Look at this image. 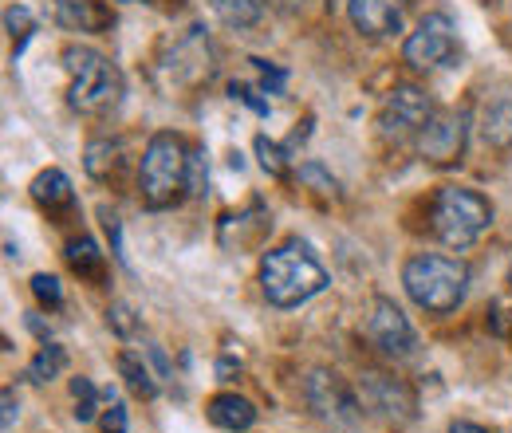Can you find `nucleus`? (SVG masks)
Returning a JSON list of instances; mask_svg holds the SVG:
<instances>
[{"instance_id": "nucleus-1", "label": "nucleus", "mask_w": 512, "mask_h": 433, "mask_svg": "<svg viewBox=\"0 0 512 433\" xmlns=\"http://www.w3.org/2000/svg\"><path fill=\"white\" fill-rule=\"evenodd\" d=\"M327 268L316 260V252L304 241H288L280 248H268L260 260V292L272 308L288 311L316 300L327 288Z\"/></svg>"}, {"instance_id": "nucleus-2", "label": "nucleus", "mask_w": 512, "mask_h": 433, "mask_svg": "<svg viewBox=\"0 0 512 433\" xmlns=\"http://www.w3.org/2000/svg\"><path fill=\"white\" fill-rule=\"evenodd\" d=\"M67 71V107L87 119H103L123 103V71L95 48L67 44L64 48Z\"/></svg>"}, {"instance_id": "nucleus-3", "label": "nucleus", "mask_w": 512, "mask_h": 433, "mask_svg": "<svg viewBox=\"0 0 512 433\" xmlns=\"http://www.w3.org/2000/svg\"><path fill=\"white\" fill-rule=\"evenodd\" d=\"M402 288L426 315H449L469 296V264L446 252H414L402 264Z\"/></svg>"}, {"instance_id": "nucleus-4", "label": "nucleus", "mask_w": 512, "mask_h": 433, "mask_svg": "<svg viewBox=\"0 0 512 433\" xmlns=\"http://www.w3.org/2000/svg\"><path fill=\"white\" fill-rule=\"evenodd\" d=\"M138 193H142V205L154 213L174 209L182 197H190V150L178 134L158 130L146 142L138 162Z\"/></svg>"}, {"instance_id": "nucleus-5", "label": "nucleus", "mask_w": 512, "mask_h": 433, "mask_svg": "<svg viewBox=\"0 0 512 433\" xmlns=\"http://www.w3.org/2000/svg\"><path fill=\"white\" fill-rule=\"evenodd\" d=\"M493 225V205L477 189L442 186L430 201V229L449 248H469Z\"/></svg>"}, {"instance_id": "nucleus-6", "label": "nucleus", "mask_w": 512, "mask_h": 433, "mask_svg": "<svg viewBox=\"0 0 512 433\" xmlns=\"http://www.w3.org/2000/svg\"><path fill=\"white\" fill-rule=\"evenodd\" d=\"M217 75V52L205 36V28H186V36H178L170 44V52L158 60V83L162 91L170 95H182V91H197L205 87L209 79Z\"/></svg>"}, {"instance_id": "nucleus-7", "label": "nucleus", "mask_w": 512, "mask_h": 433, "mask_svg": "<svg viewBox=\"0 0 512 433\" xmlns=\"http://www.w3.org/2000/svg\"><path fill=\"white\" fill-rule=\"evenodd\" d=\"M304 402H308V410L320 418L323 426H331V430L339 433L359 430V422L367 414L363 402H359V390L347 386V378H339L327 367L308 371V378H304Z\"/></svg>"}, {"instance_id": "nucleus-8", "label": "nucleus", "mask_w": 512, "mask_h": 433, "mask_svg": "<svg viewBox=\"0 0 512 433\" xmlns=\"http://www.w3.org/2000/svg\"><path fill=\"white\" fill-rule=\"evenodd\" d=\"M363 331H367V343L383 359H390V363H406V359L418 355V331H414V323L406 319V311L398 308L394 300H386V296L371 300Z\"/></svg>"}, {"instance_id": "nucleus-9", "label": "nucleus", "mask_w": 512, "mask_h": 433, "mask_svg": "<svg viewBox=\"0 0 512 433\" xmlns=\"http://www.w3.org/2000/svg\"><path fill=\"white\" fill-rule=\"evenodd\" d=\"M430 119H434V103L414 83H398L383 99V107H379V130H383V138H390V142L418 138Z\"/></svg>"}, {"instance_id": "nucleus-10", "label": "nucleus", "mask_w": 512, "mask_h": 433, "mask_svg": "<svg viewBox=\"0 0 512 433\" xmlns=\"http://www.w3.org/2000/svg\"><path fill=\"white\" fill-rule=\"evenodd\" d=\"M453 52H457V28H453V20H449L446 12H430L406 36L402 63L414 67V71H434V67L453 60Z\"/></svg>"}, {"instance_id": "nucleus-11", "label": "nucleus", "mask_w": 512, "mask_h": 433, "mask_svg": "<svg viewBox=\"0 0 512 433\" xmlns=\"http://www.w3.org/2000/svg\"><path fill=\"white\" fill-rule=\"evenodd\" d=\"M355 390H359V402H363L367 414H375L383 422H394V426H406L414 418V410H418L414 390L402 378H394V374L386 371H363Z\"/></svg>"}, {"instance_id": "nucleus-12", "label": "nucleus", "mask_w": 512, "mask_h": 433, "mask_svg": "<svg viewBox=\"0 0 512 433\" xmlns=\"http://www.w3.org/2000/svg\"><path fill=\"white\" fill-rule=\"evenodd\" d=\"M469 142V115L465 111H442L418 134V154L430 166H457Z\"/></svg>"}, {"instance_id": "nucleus-13", "label": "nucleus", "mask_w": 512, "mask_h": 433, "mask_svg": "<svg viewBox=\"0 0 512 433\" xmlns=\"http://www.w3.org/2000/svg\"><path fill=\"white\" fill-rule=\"evenodd\" d=\"M347 16H351L359 36L383 40V36H394L402 28L406 0H347Z\"/></svg>"}, {"instance_id": "nucleus-14", "label": "nucleus", "mask_w": 512, "mask_h": 433, "mask_svg": "<svg viewBox=\"0 0 512 433\" xmlns=\"http://www.w3.org/2000/svg\"><path fill=\"white\" fill-rule=\"evenodd\" d=\"M56 4V20L67 32H107L111 28V8L103 0H52Z\"/></svg>"}, {"instance_id": "nucleus-15", "label": "nucleus", "mask_w": 512, "mask_h": 433, "mask_svg": "<svg viewBox=\"0 0 512 433\" xmlns=\"http://www.w3.org/2000/svg\"><path fill=\"white\" fill-rule=\"evenodd\" d=\"M205 414H209V422L217 426V430H229V433H245L256 426V406L249 398H241V394H217V398H209V406H205Z\"/></svg>"}, {"instance_id": "nucleus-16", "label": "nucleus", "mask_w": 512, "mask_h": 433, "mask_svg": "<svg viewBox=\"0 0 512 433\" xmlns=\"http://www.w3.org/2000/svg\"><path fill=\"white\" fill-rule=\"evenodd\" d=\"M123 142H115V138H95V142H87V154H83V170L95 178V182H111V178H119V170H123Z\"/></svg>"}, {"instance_id": "nucleus-17", "label": "nucleus", "mask_w": 512, "mask_h": 433, "mask_svg": "<svg viewBox=\"0 0 512 433\" xmlns=\"http://www.w3.org/2000/svg\"><path fill=\"white\" fill-rule=\"evenodd\" d=\"M67 264H71V272H79L83 280H91V284H103V276H107V256L99 252V245L91 241V237H75V241H67Z\"/></svg>"}, {"instance_id": "nucleus-18", "label": "nucleus", "mask_w": 512, "mask_h": 433, "mask_svg": "<svg viewBox=\"0 0 512 433\" xmlns=\"http://www.w3.org/2000/svg\"><path fill=\"white\" fill-rule=\"evenodd\" d=\"M264 4H268V0H209L213 16H217L225 28H233V32L256 28V24L264 20Z\"/></svg>"}, {"instance_id": "nucleus-19", "label": "nucleus", "mask_w": 512, "mask_h": 433, "mask_svg": "<svg viewBox=\"0 0 512 433\" xmlns=\"http://www.w3.org/2000/svg\"><path fill=\"white\" fill-rule=\"evenodd\" d=\"M32 201L40 205V209H67L71 201H75V193H71V178H67L64 170H44V174H36V182H32Z\"/></svg>"}, {"instance_id": "nucleus-20", "label": "nucleus", "mask_w": 512, "mask_h": 433, "mask_svg": "<svg viewBox=\"0 0 512 433\" xmlns=\"http://www.w3.org/2000/svg\"><path fill=\"white\" fill-rule=\"evenodd\" d=\"M481 138H485V146H493V150H509L512 146V99H497V103L485 107V115H481Z\"/></svg>"}, {"instance_id": "nucleus-21", "label": "nucleus", "mask_w": 512, "mask_h": 433, "mask_svg": "<svg viewBox=\"0 0 512 433\" xmlns=\"http://www.w3.org/2000/svg\"><path fill=\"white\" fill-rule=\"evenodd\" d=\"M64 371H67V351L60 343H44V347L36 351V359L28 363L24 378H28L32 386H48L52 378H60Z\"/></svg>"}, {"instance_id": "nucleus-22", "label": "nucleus", "mask_w": 512, "mask_h": 433, "mask_svg": "<svg viewBox=\"0 0 512 433\" xmlns=\"http://www.w3.org/2000/svg\"><path fill=\"white\" fill-rule=\"evenodd\" d=\"M119 374H123V382H127L138 398H154V394H158V378L142 363V355L123 351V355H119Z\"/></svg>"}, {"instance_id": "nucleus-23", "label": "nucleus", "mask_w": 512, "mask_h": 433, "mask_svg": "<svg viewBox=\"0 0 512 433\" xmlns=\"http://www.w3.org/2000/svg\"><path fill=\"white\" fill-rule=\"evenodd\" d=\"M256 158H260V170L272 174V178H284L288 174V146L272 142L268 134H256Z\"/></svg>"}, {"instance_id": "nucleus-24", "label": "nucleus", "mask_w": 512, "mask_h": 433, "mask_svg": "<svg viewBox=\"0 0 512 433\" xmlns=\"http://www.w3.org/2000/svg\"><path fill=\"white\" fill-rule=\"evenodd\" d=\"M71 398H75V422H95L99 414V390L91 378H71Z\"/></svg>"}, {"instance_id": "nucleus-25", "label": "nucleus", "mask_w": 512, "mask_h": 433, "mask_svg": "<svg viewBox=\"0 0 512 433\" xmlns=\"http://www.w3.org/2000/svg\"><path fill=\"white\" fill-rule=\"evenodd\" d=\"M4 28L12 32V40H16V56H20L24 44H28V36H32V28H36V20H32V12H28L24 4H12V8L4 12Z\"/></svg>"}, {"instance_id": "nucleus-26", "label": "nucleus", "mask_w": 512, "mask_h": 433, "mask_svg": "<svg viewBox=\"0 0 512 433\" xmlns=\"http://www.w3.org/2000/svg\"><path fill=\"white\" fill-rule=\"evenodd\" d=\"M28 284H32V296H36V304H40V308H60V304H64V284H60L56 276L36 272Z\"/></svg>"}, {"instance_id": "nucleus-27", "label": "nucleus", "mask_w": 512, "mask_h": 433, "mask_svg": "<svg viewBox=\"0 0 512 433\" xmlns=\"http://www.w3.org/2000/svg\"><path fill=\"white\" fill-rule=\"evenodd\" d=\"M107 323H111V331H115L119 339H130V335L138 331V315H134V308L123 304V300L107 308Z\"/></svg>"}, {"instance_id": "nucleus-28", "label": "nucleus", "mask_w": 512, "mask_h": 433, "mask_svg": "<svg viewBox=\"0 0 512 433\" xmlns=\"http://www.w3.org/2000/svg\"><path fill=\"white\" fill-rule=\"evenodd\" d=\"M209 189V162H205V150L193 146L190 150V197H201Z\"/></svg>"}, {"instance_id": "nucleus-29", "label": "nucleus", "mask_w": 512, "mask_h": 433, "mask_svg": "<svg viewBox=\"0 0 512 433\" xmlns=\"http://www.w3.org/2000/svg\"><path fill=\"white\" fill-rule=\"evenodd\" d=\"M300 182H308V186H320V193H331V197H339V182L323 170L320 162H304L300 166Z\"/></svg>"}, {"instance_id": "nucleus-30", "label": "nucleus", "mask_w": 512, "mask_h": 433, "mask_svg": "<svg viewBox=\"0 0 512 433\" xmlns=\"http://www.w3.org/2000/svg\"><path fill=\"white\" fill-rule=\"evenodd\" d=\"M229 95H233L237 103H245L249 111H256L260 119H268V99H260V91H253L249 83H229Z\"/></svg>"}, {"instance_id": "nucleus-31", "label": "nucleus", "mask_w": 512, "mask_h": 433, "mask_svg": "<svg viewBox=\"0 0 512 433\" xmlns=\"http://www.w3.org/2000/svg\"><path fill=\"white\" fill-rule=\"evenodd\" d=\"M249 63H253L256 71L264 75V91H268V95H280V91H284V83H288V71H280L276 63H268V60H249Z\"/></svg>"}, {"instance_id": "nucleus-32", "label": "nucleus", "mask_w": 512, "mask_h": 433, "mask_svg": "<svg viewBox=\"0 0 512 433\" xmlns=\"http://www.w3.org/2000/svg\"><path fill=\"white\" fill-rule=\"evenodd\" d=\"M99 426H103V433H127L130 430L127 406H123V402H111V410H103Z\"/></svg>"}, {"instance_id": "nucleus-33", "label": "nucleus", "mask_w": 512, "mask_h": 433, "mask_svg": "<svg viewBox=\"0 0 512 433\" xmlns=\"http://www.w3.org/2000/svg\"><path fill=\"white\" fill-rule=\"evenodd\" d=\"M16 418H20V402H16L12 386H4V394H0V430L12 433L16 430Z\"/></svg>"}, {"instance_id": "nucleus-34", "label": "nucleus", "mask_w": 512, "mask_h": 433, "mask_svg": "<svg viewBox=\"0 0 512 433\" xmlns=\"http://www.w3.org/2000/svg\"><path fill=\"white\" fill-rule=\"evenodd\" d=\"M146 359H150V367H154V371H158V378H162V382H174V378H170V359H166V351H162V347H158V343H146Z\"/></svg>"}, {"instance_id": "nucleus-35", "label": "nucleus", "mask_w": 512, "mask_h": 433, "mask_svg": "<svg viewBox=\"0 0 512 433\" xmlns=\"http://www.w3.org/2000/svg\"><path fill=\"white\" fill-rule=\"evenodd\" d=\"M276 8H284V12H300V8H308L312 0H272Z\"/></svg>"}, {"instance_id": "nucleus-36", "label": "nucleus", "mask_w": 512, "mask_h": 433, "mask_svg": "<svg viewBox=\"0 0 512 433\" xmlns=\"http://www.w3.org/2000/svg\"><path fill=\"white\" fill-rule=\"evenodd\" d=\"M449 433H489V430H485V426H473V422H453Z\"/></svg>"}, {"instance_id": "nucleus-37", "label": "nucleus", "mask_w": 512, "mask_h": 433, "mask_svg": "<svg viewBox=\"0 0 512 433\" xmlns=\"http://www.w3.org/2000/svg\"><path fill=\"white\" fill-rule=\"evenodd\" d=\"M119 4H138V0H119Z\"/></svg>"}, {"instance_id": "nucleus-38", "label": "nucleus", "mask_w": 512, "mask_h": 433, "mask_svg": "<svg viewBox=\"0 0 512 433\" xmlns=\"http://www.w3.org/2000/svg\"><path fill=\"white\" fill-rule=\"evenodd\" d=\"M509 288H512V272H509Z\"/></svg>"}]
</instances>
